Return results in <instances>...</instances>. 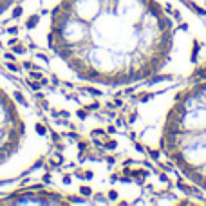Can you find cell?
Instances as JSON below:
<instances>
[{
	"label": "cell",
	"mask_w": 206,
	"mask_h": 206,
	"mask_svg": "<svg viewBox=\"0 0 206 206\" xmlns=\"http://www.w3.org/2000/svg\"><path fill=\"white\" fill-rule=\"evenodd\" d=\"M25 31L60 80L130 87L186 76L206 51V33L179 0H33Z\"/></svg>",
	"instance_id": "1"
},
{
	"label": "cell",
	"mask_w": 206,
	"mask_h": 206,
	"mask_svg": "<svg viewBox=\"0 0 206 206\" xmlns=\"http://www.w3.org/2000/svg\"><path fill=\"white\" fill-rule=\"evenodd\" d=\"M134 127L154 154L206 194V78L147 100Z\"/></svg>",
	"instance_id": "2"
},
{
	"label": "cell",
	"mask_w": 206,
	"mask_h": 206,
	"mask_svg": "<svg viewBox=\"0 0 206 206\" xmlns=\"http://www.w3.org/2000/svg\"><path fill=\"white\" fill-rule=\"evenodd\" d=\"M49 148L45 121L31 98L0 72V183L29 172Z\"/></svg>",
	"instance_id": "3"
},
{
	"label": "cell",
	"mask_w": 206,
	"mask_h": 206,
	"mask_svg": "<svg viewBox=\"0 0 206 206\" xmlns=\"http://www.w3.org/2000/svg\"><path fill=\"white\" fill-rule=\"evenodd\" d=\"M20 0H0V16H4L8 11H11Z\"/></svg>",
	"instance_id": "4"
},
{
	"label": "cell",
	"mask_w": 206,
	"mask_h": 206,
	"mask_svg": "<svg viewBox=\"0 0 206 206\" xmlns=\"http://www.w3.org/2000/svg\"><path fill=\"white\" fill-rule=\"evenodd\" d=\"M204 5H206V0H204Z\"/></svg>",
	"instance_id": "5"
}]
</instances>
